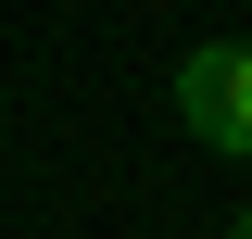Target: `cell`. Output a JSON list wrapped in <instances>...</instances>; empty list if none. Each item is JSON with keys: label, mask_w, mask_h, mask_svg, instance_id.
<instances>
[{"label": "cell", "mask_w": 252, "mask_h": 239, "mask_svg": "<svg viewBox=\"0 0 252 239\" xmlns=\"http://www.w3.org/2000/svg\"><path fill=\"white\" fill-rule=\"evenodd\" d=\"M177 126L215 164H252V38H189L177 51Z\"/></svg>", "instance_id": "cell-1"}, {"label": "cell", "mask_w": 252, "mask_h": 239, "mask_svg": "<svg viewBox=\"0 0 252 239\" xmlns=\"http://www.w3.org/2000/svg\"><path fill=\"white\" fill-rule=\"evenodd\" d=\"M227 239H252V214H240V227H227Z\"/></svg>", "instance_id": "cell-2"}]
</instances>
